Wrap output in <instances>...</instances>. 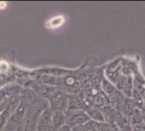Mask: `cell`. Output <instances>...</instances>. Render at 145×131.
<instances>
[{
  "instance_id": "2",
  "label": "cell",
  "mask_w": 145,
  "mask_h": 131,
  "mask_svg": "<svg viewBox=\"0 0 145 131\" xmlns=\"http://www.w3.org/2000/svg\"><path fill=\"white\" fill-rule=\"evenodd\" d=\"M25 105L21 103L14 111V113L9 116L5 124L3 126L0 131H18L23 124V119L25 116Z\"/></svg>"
},
{
  "instance_id": "18",
  "label": "cell",
  "mask_w": 145,
  "mask_h": 131,
  "mask_svg": "<svg viewBox=\"0 0 145 131\" xmlns=\"http://www.w3.org/2000/svg\"><path fill=\"white\" fill-rule=\"evenodd\" d=\"M54 131H71V128H69V127L65 124V125H64L63 127H61L60 129H59V130Z\"/></svg>"
},
{
  "instance_id": "6",
  "label": "cell",
  "mask_w": 145,
  "mask_h": 131,
  "mask_svg": "<svg viewBox=\"0 0 145 131\" xmlns=\"http://www.w3.org/2000/svg\"><path fill=\"white\" fill-rule=\"evenodd\" d=\"M88 108V104L80 95H70L67 111H85Z\"/></svg>"
},
{
  "instance_id": "19",
  "label": "cell",
  "mask_w": 145,
  "mask_h": 131,
  "mask_svg": "<svg viewBox=\"0 0 145 131\" xmlns=\"http://www.w3.org/2000/svg\"><path fill=\"white\" fill-rule=\"evenodd\" d=\"M4 104H2V103H0V113H2V111H3V108H4Z\"/></svg>"
},
{
  "instance_id": "1",
  "label": "cell",
  "mask_w": 145,
  "mask_h": 131,
  "mask_svg": "<svg viewBox=\"0 0 145 131\" xmlns=\"http://www.w3.org/2000/svg\"><path fill=\"white\" fill-rule=\"evenodd\" d=\"M69 96L70 95L57 88V90L48 100V107L51 110V112L61 111L65 113L68 108Z\"/></svg>"
},
{
  "instance_id": "8",
  "label": "cell",
  "mask_w": 145,
  "mask_h": 131,
  "mask_svg": "<svg viewBox=\"0 0 145 131\" xmlns=\"http://www.w3.org/2000/svg\"><path fill=\"white\" fill-rule=\"evenodd\" d=\"M52 124L53 131L57 130L66 124V116L65 112L56 111L52 112Z\"/></svg>"
},
{
  "instance_id": "9",
  "label": "cell",
  "mask_w": 145,
  "mask_h": 131,
  "mask_svg": "<svg viewBox=\"0 0 145 131\" xmlns=\"http://www.w3.org/2000/svg\"><path fill=\"white\" fill-rule=\"evenodd\" d=\"M86 113L92 121H94L96 123H105V116H104L101 109H99V108L88 107L86 110Z\"/></svg>"
},
{
  "instance_id": "20",
  "label": "cell",
  "mask_w": 145,
  "mask_h": 131,
  "mask_svg": "<svg viewBox=\"0 0 145 131\" xmlns=\"http://www.w3.org/2000/svg\"><path fill=\"white\" fill-rule=\"evenodd\" d=\"M143 98H144V107H145V93H144V95H143Z\"/></svg>"
},
{
  "instance_id": "13",
  "label": "cell",
  "mask_w": 145,
  "mask_h": 131,
  "mask_svg": "<svg viewBox=\"0 0 145 131\" xmlns=\"http://www.w3.org/2000/svg\"><path fill=\"white\" fill-rule=\"evenodd\" d=\"M133 102L134 103L135 107L141 110L144 107V98L143 96L138 93L137 92L136 90H133V95H132V97H131Z\"/></svg>"
},
{
  "instance_id": "4",
  "label": "cell",
  "mask_w": 145,
  "mask_h": 131,
  "mask_svg": "<svg viewBox=\"0 0 145 131\" xmlns=\"http://www.w3.org/2000/svg\"><path fill=\"white\" fill-rule=\"evenodd\" d=\"M66 125L69 128H73L77 125L85 124L91 119L85 111H66Z\"/></svg>"
},
{
  "instance_id": "11",
  "label": "cell",
  "mask_w": 145,
  "mask_h": 131,
  "mask_svg": "<svg viewBox=\"0 0 145 131\" xmlns=\"http://www.w3.org/2000/svg\"><path fill=\"white\" fill-rule=\"evenodd\" d=\"M136 109H138V108L135 107V105L133 102L132 99L131 98H126V101H125V103H124V106L122 107V110H121V113H122L127 118L129 119L130 116L133 114V113Z\"/></svg>"
},
{
  "instance_id": "17",
  "label": "cell",
  "mask_w": 145,
  "mask_h": 131,
  "mask_svg": "<svg viewBox=\"0 0 145 131\" xmlns=\"http://www.w3.org/2000/svg\"><path fill=\"white\" fill-rule=\"evenodd\" d=\"M71 131H86L85 124H81V125L75 126V127L71 129Z\"/></svg>"
},
{
  "instance_id": "15",
  "label": "cell",
  "mask_w": 145,
  "mask_h": 131,
  "mask_svg": "<svg viewBox=\"0 0 145 131\" xmlns=\"http://www.w3.org/2000/svg\"><path fill=\"white\" fill-rule=\"evenodd\" d=\"M85 127H86V131H99L98 130L96 122L92 121V120L85 124Z\"/></svg>"
},
{
  "instance_id": "16",
  "label": "cell",
  "mask_w": 145,
  "mask_h": 131,
  "mask_svg": "<svg viewBox=\"0 0 145 131\" xmlns=\"http://www.w3.org/2000/svg\"><path fill=\"white\" fill-rule=\"evenodd\" d=\"M133 131H145V124H142L139 125H136V126H133L131 127Z\"/></svg>"
},
{
  "instance_id": "10",
  "label": "cell",
  "mask_w": 145,
  "mask_h": 131,
  "mask_svg": "<svg viewBox=\"0 0 145 131\" xmlns=\"http://www.w3.org/2000/svg\"><path fill=\"white\" fill-rule=\"evenodd\" d=\"M101 90L105 92V94L110 97L111 95H113L118 90L116 89V85L113 84L112 83H110L105 77L103 78L102 80V84H101Z\"/></svg>"
},
{
  "instance_id": "12",
  "label": "cell",
  "mask_w": 145,
  "mask_h": 131,
  "mask_svg": "<svg viewBox=\"0 0 145 131\" xmlns=\"http://www.w3.org/2000/svg\"><path fill=\"white\" fill-rule=\"evenodd\" d=\"M128 120H129V124H130V126L131 127L144 124L143 117H142V113H141V110L136 109L133 113V114L130 116V118H129Z\"/></svg>"
},
{
  "instance_id": "5",
  "label": "cell",
  "mask_w": 145,
  "mask_h": 131,
  "mask_svg": "<svg viewBox=\"0 0 145 131\" xmlns=\"http://www.w3.org/2000/svg\"><path fill=\"white\" fill-rule=\"evenodd\" d=\"M37 131H53L52 112L47 107L41 114L37 125Z\"/></svg>"
},
{
  "instance_id": "7",
  "label": "cell",
  "mask_w": 145,
  "mask_h": 131,
  "mask_svg": "<svg viewBox=\"0 0 145 131\" xmlns=\"http://www.w3.org/2000/svg\"><path fill=\"white\" fill-rule=\"evenodd\" d=\"M32 89L41 98L48 101L49 97L54 94V92L57 90V87L47 85L42 83H37L32 86Z\"/></svg>"
},
{
  "instance_id": "3",
  "label": "cell",
  "mask_w": 145,
  "mask_h": 131,
  "mask_svg": "<svg viewBox=\"0 0 145 131\" xmlns=\"http://www.w3.org/2000/svg\"><path fill=\"white\" fill-rule=\"evenodd\" d=\"M122 69V57L113 60L111 62L105 65V77L113 84L116 85L117 80L121 76Z\"/></svg>"
},
{
  "instance_id": "14",
  "label": "cell",
  "mask_w": 145,
  "mask_h": 131,
  "mask_svg": "<svg viewBox=\"0 0 145 131\" xmlns=\"http://www.w3.org/2000/svg\"><path fill=\"white\" fill-rule=\"evenodd\" d=\"M97 124V127L98 130L99 131H115L114 129L112 128V126L110 124H109L108 123L105 122V123H96Z\"/></svg>"
}]
</instances>
